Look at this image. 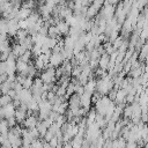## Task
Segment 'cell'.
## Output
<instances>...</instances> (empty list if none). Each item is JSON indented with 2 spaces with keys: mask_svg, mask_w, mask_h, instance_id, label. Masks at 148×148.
I'll list each match as a JSON object with an SVG mask.
<instances>
[{
  "mask_svg": "<svg viewBox=\"0 0 148 148\" xmlns=\"http://www.w3.org/2000/svg\"><path fill=\"white\" fill-rule=\"evenodd\" d=\"M16 98H18L22 104H25L28 106V104L32 101V94H31L30 89H24L23 88L20 92H17V97Z\"/></svg>",
  "mask_w": 148,
  "mask_h": 148,
  "instance_id": "6da1fadb",
  "label": "cell"
},
{
  "mask_svg": "<svg viewBox=\"0 0 148 148\" xmlns=\"http://www.w3.org/2000/svg\"><path fill=\"white\" fill-rule=\"evenodd\" d=\"M64 58L61 56L60 52H52L51 56H50V59H49V64L52 66V67H59L62 62H64Z\"/></svg>",
  "mask_w": 148,
  "mask_h": 148,
  "instance_id": "7a4b0ae2",
  "label": "cell"
},
{
  "mask_svg": "<svg viewBox=\"0 0 148 148\" xmlns=\"http://www.w3.org/2000/svg\"><path fill=\"white\" fill-rule=\"evenodd\" d=\"M81 106L80 104V95H77L76 92L72 94L69 97H68V109L71 110H76Z\"/></svg>",
  "mask_w": 148,
  "mask_h": 148,
  "instance_id": "3957f363",
  "label": "cell"
},
{
  "mask_svg": "<svg viewBox=\"0 0 148 148\" xmlns=\"http://www.w3.org/2000/svg\"><path fill=\"white\" fill-rule=\"evenodd\" d=\"M38 121H39L38 117L31 113V114H29V116L25 118V120L23 121V126H24L25 128H34V127L37 126Z\"/></svg>",
  "mask_w": 148,
  "mask_h": 148,
  "instance_id": "277c9868",
  "label": "cell"
},
{
  "mask_svg": "<svg viewBox=\"0 0 148 148\" xmlns=\"http://www.w3.org/2000/svg\"><path fill=\"white\" fill-rule=\"evenodd\" d=\"M7 138H8L9 142H10L12 147H15V148H17V147L22 146V136L15 135V134H13L10 131H8V133H7Z\"/></svg>",
  "mask_w": 148,
  "mask_h": 148,
  "instance_id": "5b68a950",
  "label": "cell"
},
{
  "mask_svg": "<svg viewBox=\"0 0 148 148\" xmlns=\"http://www.w3.org/2000/svg\"><path fill=\"white\" fill-rule=\"evenodd\" d=\"M56 25L58 27L60 35H64V36L68 35L69 29H71V25H69V24H68V23H67L65 20H59V21L57 22V24H56Z\"/></svg>",
  "mask_w": 148,
  "mask_h": 148,
  "instance_id": "8992f818",
  "label": "cell"
},
{
  "mask_svg": "<svg viewBox=\"0 0 148 148\" xmlns=\"http://www.w3.org/2000/svg\"><path fill=\"white\" fill-rule=\"evenodd\" d=\"M80 104H81V106L89 109L90 104H91V94L84 91L82 95H80Z\"/></svg>",
  "mask_w": 148,
  "mask_h": 148,
  "instance_id": "52a82bcc",
  "label": "cell"
},
{
  "mask_svg": "<svg viewBox=\"0 0 148 148\" xmlns=\"http://www.w3.org/2000/svg\"><path fill=\"white\" fill-rule=\"evenodd\" d=\"M1 110H2V112H3L5 118L7 119V118L13 117V116L15 114V110H16V108L14 106V104H13V103H9V104H7V105L2 106V108H1Z\"/></svg>",
  "mask_w": 148,
  "mask_h": 148,
  "instance_id": "ba28073f",
  "label": "cell"
},
{
  "mask_svg": "<svg viewBox=\"0 0 148 148\" xmlns=\"http://www.w3.org/2000/svg\"><path fill=\"white\" fill-rule=\"evenodd\" d=\"M34 9H30V8H27V7H23L21 6L18 8V15H17V20H24V18H28V16L31 14Z\"/></svg>",
  "mask_w": 148,
  "mask_h": 148,
  "instance_id": "9c48e42d",
  "label": "cell"
},
{
  "mask_svg": "<svg viewBox=\"0 0 148 148\" xmlns=\"http://www.w3.org/2000/svg\"><path fill=\"white\" fill-rule=\"evenodd\" d=\"M25 49L20 44V43H16V44H13L12 45V53L16 57V58H20L23 53H24Z\"/></svg>",
  "mask_w": 148,
  "mask_h": 148,
  "instance_id": "30bf717a",
  "label": "cell"
},
{
  "mask_svg": "<svg viewBox=\"0 0 148 148\" xmlns=\"http://www.w3.org/2000/svg\"><path fill=\"white\" fill-rule=\"evenodd\" d=\"M27 67H28V62L21 60V59H17L16 60V72L21 75L24 76V72L27 71Z\"/></svg>",
  "mask_w": 148,
  "mask_h": 148,
  "instance_id": "8fae6325",
  "label": "cell"
},
{
  "mask_svg": "<svg viewBox=\"0 0 148 148\" xmlns=\"http://www.w3.org/2000/svg\"><path fill=\"white\" fill-rule=\"evenodd\" d=\"M28 35H29V32H28V30H27V29L20 28V29L16 31V34H15L13 37H15V40H16V43H18L20 40L24 39V38H25Z\"/></svg>",
  "mask_w": 148,
  "mask_h": 148,
  "instance_id": "7c38bea8",
  "label": "cell"
},
{
  "mask_svg": "<svg viewBox=\"0 0 148 148\" xmlns=\"http://www.w3.org/2000/svg\"><path fill=\"white\" fill-rule=\"evenodd\" d=\"M47 36L49 37H53V38H57L59 36H61L60 32H59V29H58V27L56 24L49 25V28H47Z\"/></svg>",
  "mask_w": 148,
  "mask_h": 148,
  "instance_id": "4fadbf2b",
  "label": "cell"
},
{
  "mask_svg": "<svg viewBox=\"0 0 148 148\" xmlns=\"http://www.w3.org/2000/svg\"><path fill=\"white\" fill-rule=\"evenodd\" d=\"M25 50H30L31 47H32V45H34V40H32V37L30 36V35H28L24 39H22V40H20L18 42Z\"/></svg>",
  "mask_w": 148,
  "mask_h": 148,
  "instance_id": "5bb4252c",
  "label": "cell"
},
{
  "mask_svg": "<svg viewBox=\"0 0 148 148\" xmlns=\"http://www.w3.org/2000/svg\"><path fill=\"white\" fill-rule=\"evenodd\" d=\"M30 51H31V56H32L34 58H37V57L42 53V44H39V43H34V45H32V47L30 49Z\"/></svg>",
  "mask_w": 148,
  "mask_h": 148,
  "instance_id": "9a60e30c",
  "label": "cell"
},
{
  "mask_svg": "<svg viewBox=\"0 0 148 148\" xmlns=\"http://www.w3.org/2000/svg\"><path fill=\"white\" fill-rule=\"evenodd\" d=\"M12 101H13V98L8 94H1L0 95V108L7 105L9 103H12Z\"/></svg>",
  "mask_w": 148,
  "mask_h": 148,
  "instance_id": "2e32d148",
  "label": "cell"
},
{
  "mask_svg": "<svg viewBox=\"0 0 148 148\" xmlns=\"http://www.w3.org/2000/svg\"><path fill=\"white\" fill-rule=\"evenodd\" d=\"M12 83L13 82H10V81H3L2 83H1V89H0V92L1 94H8V91L12 89Z\"/></svg>",
  "mask_w": 148,
  "mask_h": 148,
  "instance_id": "e0dca14e",
  "label": "cell"
},
{
  "mask_svg": "<svg viewBox=\"0 0 148 148\" xmlns=\"http://www.w3.org/2000/svg\"><path fill=\"white\" fill-rule=\"evenodd\" d=\"M31 58H32L31 51H30V50H25L24 53H23L20 58H17V59H21V60H23V61H25V62H29V61L31 60Z\"/></svg>",
  "mask_w": 148,
  "mask_h": 148,
  "instance_id": "ac0fdd59",
  "label": "cell"
},
{
  "mask_svg": "<svg viewBox=\"0 0 148 148\" xmlns=\"http://www.w3.org/2000/svg\"><path fill=\"white\" fill-rule=\"evenodd\" d=\"M9 131V126L7 123V119L0 120V133H7Z\"/></svg>",
  "mask_w": 148,
  "mask_h": 148,
  "instance_id": "d6986e66",
  "label": "cell"
},
{
  "mask_svg": "<svg viewBox=\"0 0 148 148\" xmlns=\"http://www.w3.org/2000/svg\"><path fill=\"white\" fill-rule=\"evenodd\" d=\"M9 1H10V3L13 5L14 8H20V7L22 6V3H23L24 0H9Z\"/></svg>",
  "mask_w": 148,
  "mask_h": 148,
  "instance_id": "ffe728a7",
  "label": "cell"
},
{
  "mask_svg": "<svg viewBox=\"0 0 148 148\" xmlns=\"http://www.w3.org/2000/svg\"><path fill=\"white\" fill-rule=\"evenodd\" d=\"M7 123H8L9 128H10V127H13V126H15V125L17 124V121H16V119H15V117H14V116H13V117L7 118Z\"/></svg>",
  "mask_w": 148,
  "mask_h": 148,
  "instance_id": "44dd1931",
  "label": "cell"
},
{
  "mask_svg": "<svg viewBox=\"0 0 148 148\" xmlns=\"http://www.w3.org/2000/svg\"><path fill=\"white\" fill-rule=\"evenodd\" d=\"M6 73V62L3 60H0V74Z\"/></svg>",
  "mask_w": 148,
  "mask_h": 148,
  "instance_id": "7402d4cb",
  "label": "cell"
},
{
  "mask_svg": "<svg viewBox=\"0 0 148 148\" xmlns=\"http://www.w3.org/2000/svg\"><path fill=\"white\" fill-rule=\"evenodd\" d=\"M106 1H108L109 3H111V5H117L120 0H106Z\"/></svg>",
  "mask_w": 148,
  "mask_h": 148,
  "instance_id": "603a6c76",
  "label": "cell"
},
{
  "mask_svg": "<svg viewBox=\"0 0 148 148\" xmlns=\"http://www.w3.org/2000/svg\"><path fill=\"white\" fill-rule=\"evenodd\" d=\"M6 1H8V0H0V6H1V5H2V3H5V2H6Z\"/></svg>",
  "mask_w": 148,
  "mask_h": 148,
  "instance_id": "cb8c5ba5",
  "label": "cell"
},
{
  "mask_svg": "<svg viewBox=\"0 0 148 148\" xmlns=\"http://www.w3.org/2000/svg\"><path fill=\"white\" fill-rule=\"evenodd\" d=\"M0 56H1V52H0Z\"/></svg>",
  "mask_w": 148,
  "mask_h": 148,
  "instance_id": "d4e9b609",
  "label": "cell"
},
{
  "mask_svg": "<svg viewBox=\"0 0 148 148\" xmlns=\"http://www.w3.org/2000/svg\"><path fill=\"white\" fill-rule=\"evenodd\" d=\"M0 95H1V94H0Z\"/></svg>",
  "mask_w": 148,
  "mask_h": 148,
  "instance_id": "484cf974",
  "label": "cell"
}]
</instances>
